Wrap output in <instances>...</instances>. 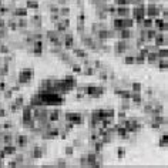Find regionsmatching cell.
Here are the masks:
<instances>
[{
	"label": "cell",
	"mask_w": 168,
	"mask_h": 168,
	"mask_svg": "<svg viewBox=\"0 0 168 168\" xmlns=\"http://www.w3.org/2000/svg\"><path fill=\"white\" fill-rule=\"evenodd\" d=\"M66 152H67V154H71V152H73V148H67V150H66Z\"/></svg>",
	"instance_id": "cell-15"
},
{
	"label": "cell",
	"mask_w": 168,
	"mask_h": 168,
	"mask_svg": "<svg viewBox=\"0 0 168 168\" xmlns=\"http://www.w3.org/2000/svg\"><path fill=\"white\" fill-rule=\"evenodd\" d=\"M141 23H144V26H145L147 29H150L152 26V20H151V19H145V20H142Z\"/></svg>",
	"instance_id": "cell-6"
},
{
	"label": "cell",
	"mask_w": 168,
	"mask_h": 168,
	"mask_svg": "<svg viewBox=\"0 0 168 168\" xmlns=\"http://www.w3.org/2000/svg\"><path fill=\"white\" fill-rule=\"evenodd\" d=\"M123 155H124V148H120V151H118V157L121 158Z\"/></svg>",
	"instance_id": "cell-14"
},
{
	"label": "cell",
	"mask_w": 168,
	"mask_h": 168,
	"mask_svg": "<svg viewBox=\"0 0 168 168\" xmlns=\"http://www.w3.org/2000/svg\"><path fill=\"white\" fill-rule=\"evenodd\" d=\"M6 152H9V154L13 152V154H14V147H7V148H6Z\"/></svg>",
	"instance_id": "cell-11"
},
{
	"label": "cell",
	"mask_w": 168,
	"mask_h": 168,
	"mask_svg": "<svg viewBox=\"0 0 168 168\" xmlns=\"http://www.w3.org/2000/svg\"><path fill=\"white\" fill-rule=\"evenodd\" d=\"M140 88H141V86L136 83V84H134V93H138V91H140Z\"/></svg>",
	"instance_id": "cell-13"
},
{
	"label": "cell",
	"mask_w": 168,
	"mask_h": 168,
	"mask_svg": "<svg viewBox=\"0 0 168 168\" xmlns=\"http://www.w3.org/2000/svg\"><path fill=\"white\" fill-rule=\"evenodd\" d=\"M32 77H33L32 69H26L24 71H22V73H20V83H27Z\"/></svg>",
	"instance_id": "cell-1"
},
{
	"label": "cell",
	"mask_w": 168,
	"mask_h": 168,
	"mask_svg": "<svg viewBox=\"0 0 168 168\" xmlns=\"http://www.w3.org/2000/svg\"><path fill=\"white\" fill-rule=\"evenodd\" d=\"M160 145H164V147L167 145V137H165V136L163 137V141H161V142H160Z\"/></svg>",
	"instance_id": "cell-12"
},
{
	"label": "cell",
	"mask_w": 168,
	"mask_h": 168,
	"mask_svg": "<svg viewBox=\"0 0 168 168\" xmlns=\"http://www.w3.org/2000/svg\"><path fill=\"white\" fill-rule=\"evenodd\" d=\"M57 115H59V113H53V114H51V117H50V120H51V121H56V120L59 118Z\"/></svg>",
	"instance_id": "cell-10"
},
{
	"label": "cell",
	"mask_w": 168,
	"mask_h": 168,
	"mask_svg": "<svg viewBox=\"0 0 168 168\" xmlns=\"http://www.w3.org/2000/svg\"><path fill=\"white\" fill-rule=\"evenodd\" d=\"M147 34H148V37H150V38L155 37V32H154V30H148V33H147Z\"/></svg>",
	"instance_id": "cell-8"
},
{
	"label": "cell",
	"mask_w": 168,
	"mask_h": 168,
	"mask_svg": "<svg viewBox=\"0 0 168 168\" xmlns=\"http://www.w3.org/2000/svg\"><path fill=\"white\" fill-rule=\"evenodd\" d=\"M118 14L121 17H125L127 14H128V9H125V7H120V9H118Z\"/></svg>",
	"instance_id": "cell-5"
},
{
	"label": "cell",
	"mask_w": 168,
	"mask_h": 168,
	"mask_svg": "<svg viewBox=\"0 0 168 168\" xmlns=\"http://www.w3.org/2000/svg\"><path fill=\"white\" fill-rule=\"evenodd\" d=\"M148 14H150V16H157L158 14V9L157 7H155V6H150V7H148Z\"/></svg>",
	"instance_id": "cell-4"
},
{
	"label": "cell",
	"mask_w": 168,
	"mask_h": 168,
	"mask_svg": "<svg viewBox=\"0 0 168 168\" xmlns=\"http://www.w3.org/2000/svg\"><path fill=\"white\" fill-rule=\"evenodd\" d=\"M136 60H134V57H125V63H128V64H131V63H134Z\"/></svg>",
	"instance_id": "cell-9"
},
{
	"label": "cell",
	"mask_w": 168,
	"mask_h": 168,
	"mask_svg": "<svg viewBox=\"0 0 168 168\" xmlns=\"http://www.w3.org/2000/svg\"><path fill=\"white\" fill-rule=\"evenodd\" d=\"M67 120L69 121H73V123H81L83 121V118L78 114H67Z\"/></svg>",
	"instance_id": "cell-3"
},
{
	"label": "cell",
	"mask_w": 168,
	"mask_h": 168,
	"mask_svg": "<svg viewBox=\"0 0 168 168\" xmlns=\"http://www.w3.org/2000/svg\"><path fill=\"white\" fill-rule=\"evenodd\" d=\"M158 57H163V59H165V57H167V50H165V49L160 50V51H158Z\"/></svg>",
	"instance_id": "cell-7"
},
{
	"label": "cell",
	"mask_w": 168,
	"mask_h": 168,
	"mask_svg": "<svg viewBox=\"0 0 168 168\" xmlns=\"http://www.w3.org/2000/svg\"><path fill=\"white\" fill-rule=\"evenodd\" d=\"M87 91H88V94H91V96H100L101 93H104V90L103 88H98V87H88Z\"/></svg>",
	"instance_id": "cell-2"
}]
</instances>
